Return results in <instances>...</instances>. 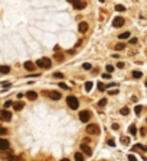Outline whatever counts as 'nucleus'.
Wrapping results in <instances>:
<instances>
[{
	"label": "nucleus",
	"instance_id": "2eb2a0df",
	"mask_svg": "<svg viewBox=\"0 0 147 161\" xmlns=\"http://www.w3.org/2000/svg\"><path fill=\"white\" fill-rule=\"evenodd\" d=\"M23 103H22V102H17V103H13V109H14V110H22V109H23Z\"/></svg>",
	"mask_w": 147,
	"mask_h": 161
},
{
	"label": "nucleus",
	"instance_id": "7ed1b4c3",
	"mask_svg": "<svg viewBox=\"0 0 147 161\" xmlns=\"http://www.w3.org/2000/svg\"><path fill=\"white\" fill-rule=\"evenodd\" d=\"M86 132L90 135H100V126L97 123H90L86 126Z\"/></svg>",
	"mask_w": 147,
	"mask_h": 161
},
{
	"label": "nucleus",
	"instance_id": "cd10ccee",
	"mask_svg": "<svg viewBox=\"0 0 147 161\" xmlns=\"http://www.w3.org/2000/svg\"><path fill=\"white\" fill-rule=\"evenodd\" d=\"M105 70H107V73L110 74V73L114 71V67H112V65H107V67H105Z\"/></svg>",
	"mask_w": 147,
	"mask_h": 161
},
{
	"label": "nucleus",
	"instance_id": "2f4dec72",
	"mask_svg": "<svg viewBox=\"0 0 147 161\" xmlns=\"http://www.w3.org/2000/svg\"><path fill=\"white\" fill-rule=\"evenodd\" d=\"M128 160H130V161H137V158H136L133 154H130V155H128Z\"/></svg>",
	"mask_w": 147,
	"mask_h": 161
},
{
	"label": "nucleus",
	"instance_id": "f8f14e48",
	"mask_svg": "<svg viewBox=\"0 0 147 161\" xmlns=\"http://www.w3.org/2000/svg\"><path fill=\"white\" fill-rule=\"evenodd\" d=\"M35 67H36V65H35L32 61H26V63H25V68L28 70V71H33V70H35Z\"/></svg>",
	"mask_w": 147,
	"mask_h": 161
},
{
	"label": "nucleus",
	"instance_id": "412c9836",
	"mask_svg": "<svg viewBox=\"0 0 147 161\" xmlns=\"http://www.w3.org/2000/svg\"><path fill=\"white\" fill-rule=\"evenodd\" d=\"M115 10H117V12H124L125 7H124L123 4H117V6H115Z\"/></svg>",
	"mask_w": 147,
	"mask_h": 161
},
{
	"label": "nucleus",
	"instance_id": "72a5a7b5",
	"mask_svg": "<svg viewBox=\"0 0 147 161\" xmlns=\"http://www.w3.org/2000/svg\"><path fill=\"white\" fill-rule=\"evenodd\" d=\"M3 134H7V129L6 128H0V135H3Z\"/></svg>",
	"mask_w": 147,
	"mask_h": 161
},
{
	"label": "nucleus",
	"instance_id": "393cba45",
	"mask_svg": "<svg viewBox=\"0 0 147 161\" xmlns=\"http://www.w3.org/2000/svg\"><path fill=\"white\" fill-rule=\"evenodd\" d=\"M115 49H117V51H121V49H124V44H123V42H120V44H117V45H115Z\"/></svg>",
	"mask_w": 147,
	"mask_h": 161
},
{
	"label": "nucleus",
	"instance_id": "423d86ee",
	"mask_svg": "<svg viewBox=\"0 0 147 161\" xmlns=\"http://www.w3.org/2000/svg\"><path fill=\"white\" fill-rule=\"evenodd\" d=\"M0 118H2L3 121H10L12 119V112H9V110H4L3 112H0Z\"/></svg>",
	"mask_w": 147,
	"mask_h": 161
},
{
	"label": "nucleus",
	"instance_id": "c756f323",
	"mask_svg": "<svg viewBox=\"0 0 147 161\" xmlns=\"http://www.w3.org/2000/svg\"><path fill=\"white\" fill-rule=\"evenodd\" d=\"M98 90H100V91L105 90V84H102V83H98Z\"/></svg>",
	"mask_w": 147,
	"mask_h": 161
},
{
	"label": "nucleus",
	"instance_id": "58836bf2",
	"mask_svg": "<svg viewBox=\"0 0 147 161\" xmlns=\"http://www.w3.org/2000/svg\"><path fill=\"white\" fill-rule=\"evenodd\" d=\"M59 86H61V87H62V89H68V86H66V84H65V83H59Z\"/></svg>",
	"mask_w": 147,
	"mask_h": 161
},
{
	"label": "nucleus",
	"instance_id": "f3484780",
	"mask_svg": "<svg viewBox=\"0 0 147 161\" xmlns=\"http://www.w3.org/2000/svg\"><path fill=\"white\" fill-rule=\"evenodd\" d=\"M118 38H120V39H127V38H130V32H123V33H120Z\"/></svg>",
	"mask_w": 147,
	"mask_h": 161
},
{
	"label": "nucleus",
	"instance_id": "7c9ffc66",
	"mask_svg": "<svg viewBox=\"0 0 147 161\" xmlns=\"http://www.w3.org/2000/svg\"><path fill=\"white\" fill-rule=\"evenodd\" d=\"M54 77H55V79H62L64 75H62V73H55V74H54Z\"/></svg>",
	"mask_w": 147,
	"mask_h": 161
},
{
	"label": "nucleus",
	"instance_id": "e433bc0d",
	"mask_svg": "<svg viewBox=\"0 0 147 161\" xmlns=\"http://www.w3.org/2000/svg\"><path fill=\"white\" fill-rule=\"evenodd\" d=\"M102 77H104V79H107V80H108V79H111V75H110V74H108V73H105V74H102Z\"/></svg>",
	"mask_w": 147,
	"mask_h": 161
},
{
	"label": "nucleus",
	"instance_id": "20e7f679",
	"mask_svg": "<svg viewBox=\"0 0 147 161\" xmlns=\"http://www.w3.org/2000/svg\"><path fill=\"white\" fill-rule=\"evenodd\" d=\"M124 25V19L121 18V16H117V18L112 19V26L114 28H121Z\"/></svg>",
	"mask_w": 147,
	"mask_h": 161
},
{
	"label": "nucleus",
	"instance_id": "f704fd0d",
	"mask_svg": "<svg viewBox=\"0 0 147 161\" xmlns=\"http://www.w3.org/2000/svg\"><path fill=\"white\" fill-rule=\"evenodd\" d=\"M108 145H111V147H115V142L112 141V139H108Z\"/></svg>",
	"mask_w": 147,
	"mask_h": 161
},
{
	"label": "nucleus",
	"instance_id": "5701e85b",
	"mask_svg": "<svg viewBox=\"0 0 147 161\" xmlns=\"http://www.w3.org/2000/svg\"><path fill=\"white\" fill-rule=\"evenodd\" d=\"M141 75H143L141 71H134V73H133V77H134V79H140Z\"/></svg>",
	"mask_w": 147,
	"mask_h": 161
},
{
	"label": "nucleus",
	"instance_id": "4468645a",
	"mask_svg": "<svg viewBox=\"0 0 147 161\" xmlns=\"http://www.w3.org/2000/svg\"><path fill=\"white\" fill-rule=\"evenodd\" d=\"M9 71H10V67L9 65H0V73L2 74H7Z\"/></svg>",
	"mask_w": 147,
	"mask_h": 161
},
{
	"label": "nucleus",
	"instance_id": "0eeeda50",
	"mask_svg": "<svg viewBox=\"0 0 147 161\" xmlns=\"http://www.w3.org/2000/svg\"><path fill=\"white\" fill-rule=\"evenodd\" d=\"M9 147H10V144H9V141H7V139H3V138H0V151L9 149Z\"/></svg>",
	"mask_w": 147,
	"mask_h": 161
},
{
	"label": "nucleus",
	"instance_id": "f03ea898",
	"mask_svg": "<svg viewBox=\"0 0 147 161\" xmlns=\"http://www.w3.org/2000/svg\"><path fill=\"white\" fill-rule=\"evenodd\" d=\"M36 65L38 67H40V68H50V65H52V63H50V60L49 58H40V60H38L36 61Z\"/></svg>",
	"mask_w": 147,
	"mask_h": 161
},
{
	"label": "nucleus",
	"instance_id": "b1692460",
	"mask_svg": "<svg viewBox=\"0 0 147 161\" xmlns=\"http://www.w3.org/2000/svg\"><path fill=\"white\" fill-rule=\"evenodd\" d=\"M143 110V106H140V105H138V106H136V109H134V112L137 113V115H140V112Z\"/></svg>",
	"mask_w": 147,
	"mask_h": 161
},
{
	"label": "nucleus",
	"instance_id": "9d476101",
	"mask_svg": "<svg viewBox=\"0 0 147 161\" xmlns=\"http://www.w3.org/2000/svg\"><path fill=\"white\" fill-rule=\"evenodd\" d=\"M71 3L74 4V7H75L76 10H81V9H84V7L86 6V3H85V2H74V0H72Z\"/></svg>",
	"mask_w": 147,
	"mask_h": 161
},
{
	"label": "nucleus",
	"instance_id": "4be33fe9",
	"mask_svg": "<svg viewBox=\"0 0 147 161\" xmlns=\"http://www.w3.org/2000/svg\"><path fill=\"white\" fill-rule=\"evenodd\" d=\"M82 68H84V70H91L92 65H91L90 63H84V64H82Z\"/></svg>",
	"mask_w": 147,
	"mask_h": 161
},
{
	"label": "nucleus",
	"instance_id": "6e6552de",
	"mask_svg": "<svg viewBox=\"0 0 147 161\" xmlns=\"http://www.w3.org/2000/svg\"><path fill=\"white\" fill-rule=\"evenodd\" d=\"M46 94H48L52 100H59V99H61V93H59V91H48Z\"/></svg>",
	"mask_w": 147,
	"mask_h": 161
},
{
	"label": "nucleus",
	"instance_id": "c9c22d12",
	"mask_svg": "<svg viewBox=\"0 0 147 161\" xmlns=\"http://www.w3.org/2000/svg\"><path fill=\"white\" fill-rule=\"evenodd\" d=\"M130 44H137V38H131V39H130Z\"/></svg>",
	"mask_w": 147,
	"mask_h": 161
},
{
	"label": "nucleus",
	"instance_id": "f257e3e1",
	"mask_svg": "<svg viewBox=\"0 0 147 161\" xmlns=\"http://www.w3.org/2000/svg\"><path fill=\"white\" fill-rule=\"evenodd\" d=\"M66 103H68V106L71 107V109H78V106H79V102H78V99L75 97V96H68L66 97Z\"/></svg>",
	"mask_w": 147,
	"mask_h": 161
},
{
	"label": "nucleus",
	"instance_id": "37998d69",
	"mask_svg": "<svg viewBox=\"0 0 147 161\" xmlns=\"http://www.w3.org/2000/svg\"><path fill=\"white\" fill-rule=\"evenodd\" d=\"M146 86H147V81H146Z\"/></svg>",
	"mask_w": 147,
	"mask_h": 161
},
{
	"label": "nucleus",
	"instance_id": "9b49d317",
	"mask_svg": "<svg viewBox=\"0 0 147 161\" xmlns=\"http://www.w3.org/2000/svg\"><path fill=\"white\" fill-rule=\"evenodd\" d=\"M78 31H79L81 33H85L86 31H88V23H86V22H81L79 25H78Z\"/></svg>",
	"mask_w": 147,
	"mask_h": 161
},
{
	"label": "nucleus",
	"instance_id": "a211bd4d",
	"mask_svg": "<svg viewBox=\"0 0 147 161\" xmlns=\"http://www.w3.org/2000/svg\"><path fill=\"white\" fill-rule=\"evenodd\" d=\"M92 86H94L92 81H86V83H85V90H86V91H90V90L92 89Z\"/></svg>",
	"mask_w": 147,
	"mask_h": 161
},
{
	"label": "nucleus",
	"instance_id": "ea45409f",
	"mask_svg": "<svg viewBox=\"0 0 147 161\" xmlns=\"http://www.w3.org/2000/svg\"><path fill=\"white\" fill-rule=\"evenodd\" d=\"M117 65H118V68H124V63H118Z\"/></svg>",
	"mask_w": 147,
	"mask_h": 161
},
{
	"label": "nucleus",
	"instance_id": "473e14b6",
	"mask_svg": "<svg viewBox=\"0 0 147 161\" xmlns=\"http://www.w3.org/2000/svg\"><path fill=\"white\" fill-rule=\"evenodd\" d=\"M121 142H123V144H128V142H130V139H128V138H124V137H123V138H121Z\"/></svg>",
	"mask_w": 147,
	"mask_h": 161
},
{
	"label": "nucleus",
	"instance_id": "bb28decb",
	"mask_svg": "<svg viewBox=\"0 0 147 161\" xmlns=\"http://www.w3.org/2000/svg\"><path fill=\"white\" fill-rule=\"evenodd\" d=\"M105 103H107V99H101V100L98 102V106L102 107V106H105Z\"/></svg>",
	"mask_w": 147,
	"mask_h": 161
},
{
	"label": "nucleus",
	"instance_id": "ddd939ff",
	"mask_svg": "<svg viewBox=\"0 0 147 161\" xmlns=\"http://www.w3.org/2000/svg\"><path fill=\"white\" fill-rule=\"evenodd\" d=\"M26 97H28L29 100H36L38 99V94L35 91H28V93H26Z\"/></svg>",
	"mask_w": 147,
	"mask_h": 161
},
{
	"label": "nucleus",
	"instance_id": "c85d7f7f",
	"mask_svg": "<svg viewBox=\"0 0 147 161\" xmlns=\"http://www.w3.org/2000/svg\"><path fill=\"white\" fill-rule=\"evenodd\" d=\"M10 106H13V102H12V100H7L6 103H4V107L7 109V107H10Z\"/></svg>",
	"mask_w": 147,
	"mask_h": 161
},
{
	"label": "nucleus",
	"instance_id": "4c0bfd02",
	"mask_svg": "<svg viewBox=\"0 0 147 161\" xmlns=\"http://www.w3.org/2000/svg\"><path fill=\"white\" fill-rule=\"evenodd\" d=\"M55 57H56V60H59V61H62V58H64V57H62V55H61V54H56Z\"/></svg>",
	"mask_w": 147,
	"mask_h": 161
},
{
	"label": "nucleus",
	"instance_id": "1a4fd4ad",
	"mask_svg": "<svg viewBox=\"0 0 147 161\" xmlns=\"http://www.w3.org/2000/svg\"><path fill=\"white\" fill-rule=\"evenodd\" d=\"M81 151L84 152L85 155H92V149L86 145V144H82V145H81Z\"/></svg>",
	"mask_w": 147,
	"mask_h": 161
},
{
	"label": "nucleus",
	"instance_id": "a878e982",
	"mask_svg": "<svg viewBox=\"0 0 147 161\" xmlns=\"http://www.w3.org/2000/svg\"><path fill=\"white\" fill-rule=\"evenodd\" d=\"M9 161H22V158H20V157H14V155H12V157H9Z\"/></svg>",
	"mask_w": 147,
	"mask_h": 161
},
{
	"label": "nucleus",
	"instance_id": "dca6fc26",
	"mask_svg": "<svg viewBox=\"0 0 147 161\" xmlns=\"http://www.w3.org/2000/svg\"><path fill=\"white\" fill-rule=\"evenodd\" d=\"M85 158H84V154L82 152H76L75 154V161H84Z\"/></svg>",
	"mask_w": 147,
	"mask_h": 161
},
{
	"label": "nucleus",
	"instance_id": "a19ab883",
	"mask_svg": "<svg viewBox=\"0 0 147 161\" xmlns=\"http://www.w3.org/2000/svg\"><path fill=\"white\" fill-rule=\"evenodd\" d=\"M118 128H120V126H118V125H117V123H114V125H112V129H115V131H117V129H118Z\"/></svg>",
	"mask_w": 147,
	"mask_h": 161
},
{
	"label": "nucleus",
	"instance_id": "aec40b11",
	"mask_svg": "<svg viewBox=\"0 0 147 161\" xmlns=\"http://www.w3.org/2000/svg\"><path fill=\"white\" fill-rule=\"evenodd\" d=\"M120 113L123 115V116L128 115V113H130V110H128V107H123V109H121V110H120Z\"/></svg>",
	"mask_w": 147,
	"mask_h": 161
},
{
	"label": "nucleus",
	"instance_id": "79ce46f5",
	"mask_svg": "<svg viewBox=\"0 0 147 161\" xmlns=\"http://www.w3.org/2000/svg\"><path fill=\"white\" fill-rule=\"evenodd\" d=\"M61 161H69L68 158H62V160H61Z\"/></svg>",
	"mask_w": 147,
	"mask_h": 161
},
{
	"label": "nucleus",
	"instance_id": "39448f33",
	"mask_svg": "<svg viewBox=\"0 0 147 161\" xmlns=\"http://www.w3.org/2000/svg\"><path fill=\"white\" fill-rule=\"evenodd\" d=\"M90 118H91L90 110H82V112H79V119H81V122H88Z\"/></svg>",
	"mask_w": 147,
	"mask_h": 161
},
{
	"label": "nucleus",
	"instance_id": "6ab92c4d",
	"mask_svg": "<svg viewBox=\"0 0 147 161\" xmlns=\"http://www.w3.org/2000/svg\"><path fill=\"white\" fill-rule=\"evenodd\" d=\"M128 132H130V134H133V135H136V134H137V128H136L134 125H131V126L128 128Z\"/></svg>",
	"mask_w": 147,
	"mask_h": 161
}]
</instances>
